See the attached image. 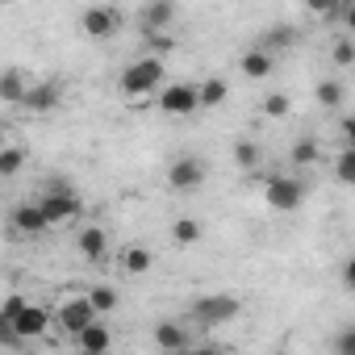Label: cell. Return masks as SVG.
I'll return each mask as SVG.
<instances>
[{
  "label": "cell",
  "mask_w": 355,
  "mask_h": 355,
  "mask_svg": "<svg viewBox=\"0 0 355 355\" xmlns=\"http://www.w3.org/2000/svg\"><path fill=\"white\" fill-rule=\"evenodd\" d=\"M34 205L46 218V226H63V222L80 218V193L67 180H46V189H42V197Z\"/></svg>",
  "instance_id": "6da1fadb"
},
{
  "label": "cell",
  "mask_w": 355,
  "mask_h": 355,
  "mask_svg": "<svg viewBox=\"0 0 355 355\" xmlns=\"http://www.w3.org/2000/svg\"><path fill=\"white\" fill-rule=\"evenodd\" d=\"M159 84H163V59H138L121 71L117 92L121 96H150Z\"/></svg>",
  "instance_id": "7a4b0ae2"
},
{
  "label": "cell",
  "mask_w": 355,
  "mask_h": 355,
  "mask_svg": "<svg viewBox=\"0 0 355 355\" xmlns=\"http://www.w3.org/2000/svg\"><path fill=\"white\" fill-rule=\"evenodd\" d=\"M243 313V301L230 297V293H209V297H197L193 301V322L197 326H226Z\"/></svg>",
  "instance_id": "3957f363"
},
{
  "label": "cell",
  "mask_w": 355,
  "mask_h": 355,
  "mask_svg": "<svg viewBox=\"0 0 355 355\" xmlns=\"http://www.w3.org/2000/svg\"><path fill=\"white\" fill-rule=\"evenodd\" d=\"M263 201H268V209H276V214H293V209H301V201H305V184L297 180V175H272V180L263 184Z\"/></svg>",
  "instance_id": "277c9868"
},
{
  "label": "cell",
  "mask_w": 355,
  "mask_h": 355,
  "mask_svg": "<svg viewBox=\"0 0 355 355\" xmlns=\"http://www.w3.org/2000/svg\"><path fill=\"white\" fill-rule=\"evenodd\" d=\"M205 175H209V167H205L201 155H180V159L167 163V184L175 193H197L205 184Z\"/></svg>",
  "instance_id": "5b68a950"
},
{
  "label": "cell",
  "mask_w": 355,
  "mask_h": 355,
  "mask_svg": "<svg viewBox=\"0 0 355 355\" xmlns=\"http://www.w3.org/2000/svg\"><path fill=\"white\" fill-rule=\"evenodd\" d=\"M155 105H159L167 117H189V113H197V84H189V80L167 84Z\"/></svg>",
  "instance_id": "8992f818"
},
{
  "label": "cell",
  "mask_w": 355,
  "mask_h": 355,
  "mask_svg": "<svg viewBox=\"0 0 355 355\" xmlns=\"http://www.w3.org/2000/svg\"><path fill=\"white\" fill-rule=\"evenodd\" d=\"M117 26H121V13H117V9H109V5H92V9H84V13H80V30H84L88 38H96V42L113 38V34H117Z\"/></svg>",
  "instance_id": "52a82bcc"
},
{
  "label": "cell",
  "mask_w": 355,
  "mask_h": 355,
  "mask_svg": "<svg viewBox=\"0 0 355 355\" xmlns=\"http://www.w3.org/2000/svg\"><path fill=\"white\" fill-rule=\"evenodd\" d=\"M92 322H96V313H92V305H88L84 297L63 301V305H59V313H55V326H59L63 334H80V330H88Z\"/></svg>",
  "instance_id": "ba28073f"
},
{
  "label": "cell",
  "mask_w": 355,
  "mask_h": 355,
  "mask_svg": "<svg viewBox=\"0 0 355 355\" xmlns=\"http://www.w3.org/2000/svg\"><path fill=\"white\" fill-rule=\"evenodd\" d=\"M9 226H13V234H17V239H42V234L51 230L34 201H21V205L9 214Z\"/></svg>",
  "instance_id": "9c48e42d"
},
{
  "label": "cell",
  "mask_w": 355,
  "mask_h": 355,
  "mask_svg": "<svg viewBox=\"0 0 355 355\" xmlns=\"http://www.w3.org/2000/svg\"><path fill=\"white\" fill-rule=\"evenodd\" d=\"M13 330H17V338H21V343H26V338H42V334L51 330V313H46L42 305H34V301H30V305L13 318Z\"/></svg>",
  "instance_id": "30bf717a"
},
{
  "label": "cell",
  "mask_w": 355,
  "mask_h": 355,
  "mask_svg": "<svg viewBox=\"0 0 355 355\" xmlns=\"http://www.w3.org/2000/svg\"><path fill=\"white\" fill-rule=\"evenodd\" d=\"M59 101H63V88H59L55 80H42V84H30L21 109H30V113H51V109H59Z\"/></svg>",
  "instance_id": "8fae6325"
},
{
  "label": "cell",
  "mask_w": 355,
  "mask_h": 355,
  "mask_svg": "<svg viewBox=\"0 0 355 355\" xmlns=\"http://www.w3.org/2000/svg\"><path fill=\"white\" fill-rule=\"evenodd\" d=\"M76 347H80V355H109V347H113V330L96 318L88 330L76 334Z\"/></svg>",
  "instance_id": "7c38bea8"
},
{
  "label": "cell",
  "mask_w": 355,
  "mask_h": 355,
  "mask_svg": "<svg viewBox=\"0 0 355 355\" xmlns=\"http://www.w3.org/2000/svg\"><path fill=\"white\" fill-rule=\"evenodd\" d=\"M155 347H159L163 355L193 347V338H189V326H184V322H159V326H155Z\"/></svg>",
  "instance_id": "4fadbf2b"
},
{
  "label": "cell",
  "mask_w": 355,
  "mask_h": 355,
  "mask_svg": "<svg viewBox=\"0 0 355 355\" xmlns=\"http://www.w3.org/2000/svg\"><path fill=\"white\" fill-rule=\"evenodd\" d=\"M76 251H80L88 263H101L105 251H109V234H105L101 226H84V230L76 234Z\"/></svg>",
  "instance_id": "5bb4252c"
},
{
  "label": "cell",
  "mask_w": 355,
  "mask_h": 355,
  "mask_svg": "<svg viewBox=\"0 0 355 355\" xmlns=\"http://www.w3.org/2000/svg\"><path fill=\"white\" fill-rule=\"evenodd\" d=\"M26 92H30V80H26L21 67H5V71H0V101H5V105H21Z\"/></svg>",
  "instance_id": "9a60e30c"
},
{
  "label": "cell",
  "mask_w": 355,
  "mask_h": 355,
  "mask_svg": "<svg viewBox=\"0 0 355 355\" xmlns=\"http://www.w3.org/2000/svg\"><path fill=\"white\" fill-rule=\"evenodd\" d=\"M226 96H230V84L222 76H209V80L197 84V109H222Z\"/></svg>",
  "instance_id": "2e32d148"
},
{
  "label": "cell",
  "mask_w": 355,
  "mask_h": 355,
  "mask_svg": "<svg viewBox=\"0 0 355 355\" xmlns=\"http://www.w3.org/2000/svg\"><path fill=\"white\" fill-rule=\"evenodd\" d=\"M117 263H121V272H125V276H146V272L155 268V255H150L146 247H138V243H130V247H121V255H117Z\"/></svg>",
  "instance_id": "e0dca14e"
},
{
  "label": "cell",
  "mask_w": 355,
  "mask_h": 355,
  "mask_svg": "<svg viewBox=\"0 0 355 355\" xmlns=\"http://www.w3.org/2000/svg\"><path fill=\"white\" fill-rule=\"evenodd\" d=\"M239 67H243V76H247V80H268V76H272V55H268V51H259V46H251V51H243Z\"/></svg>",
  "instance_id": "ac0fdd59"
},
{
  "label": "cell",
  "mask_w": 355,
  "mask_h": 355,
  "mask_svg": "<svg viewBox=\"0 0 355 355\" xmlns=\"http://www.w3.org/2000/svg\"><path fill=\"white\" fill-rule=\"evenodd\" d=\"M84 301L92 305V313H96V318H101V313H113V309H117V293H113L109 284H92V288L84 293Z\"/></svg>",
  "instance_id": "d6986e66"
},
{
  "label": "cell",
  "mask_w": 355,
  "mask_h": 355,
  "mask_svg": "<svg viewBox=\"0 0 355 355\" xmlns=\"http://www.w3.org/2000/svg\"><path fill=\"white\" fill-rule=\"evenodd\" d=\"M171 239H175V247L201 243V222H197V218H175V222H171Z\"/></svg>",
  "instance_id": "ffe728a7"
},
{
  "label": "cell",
  "mask_w": 355,
  "mask_h": 355,
  "mask_svg": "<svg viewBox=\"0 0 355 355\" xmlns=\"http://www.w3.org/2000/svg\"><path fill=\"white\" fill-rule=\"evenodd\" d=\"M171 21H175V5H146V9H142L146 34H155V30H163V26H171Z\"/></svg>",
  "instance_id": "44dd1931"
},
{
  "label": "cell",
  "mask_w": 355,
  "mask_h": 355,
  "mask_svg": "<svg viewBox=\"0 0 355 355\" xmlns=\"http://www.w3.org/2000/svg\"><path fill=\"white\" fill-rule=\"evenodd\" d=\"M234 163H239L243 171H259V163H263V150H259L251 138H239V142H234Z\"/></svg>",
  "instance_id": "7402d4cb"
},
{
  "label": "cell",
  "mask_w": 355,
  "mask_h": 355,
  "mask_svg": "<svg viewBox=\"0 0 355 355\" xmlns=\"http://www.w3.org/2000/svg\"><path fill=\"white\" fill-rule=\"evenodd\" d=\"M293 42H297V30H293V26H272L259 51H268V55H272V51H284V46H293Z\"/></svg>",
  "instance_id": "603a6c76"
},
{
  "label": "cell",
  "mask_w": 355,
  "mask_h": 355,
  "mask_svg": "<svg viewBox=\"0 0 355 355\" xmlns=\"http://www.w3.org/2000/svg\"><path fill=\"white\" fill-rule=\"evenodd\" d=\"M313 96L322 101V109H338L347 92H343V84H338V80H322V84L313 88Z\"/></svg>",
  "instance_id": "cb8c5ba5"
},
{
  "label": "cell",
  "mask_w": 355,
  "mask_h": 355,
  "mask_svg": "<svg viewBox=\"0 0 355 355\" xmlns=\"http://www.w3.org/2000/svg\"><path fill=\"white\" fill-rule=\"evenodd\" d=\"M318 155H322L318 142H313V138H301V142L288 150V163H293V167H309V163H318Z\"/></svg>",
  "instance_id": "d4e9b609"
},
{
  "label": "cell",
  "mask_w": 355,
  "mask_h": 355,
  "mask_svg": "<svg viewBox=\"0 0 355 355\" xmlns=\"http://www.w3.org/2000/svg\"><path fill=\"white\" fill-rule=\"evenodd\" d=\"M334 175H338L343 184H355V150H351V146L338 150V159H334Z\"/></svg>",
  "instance_id": "484cf974"
},
{
  "label": "cell",
  "mask_w": 355,
  "mask_h": 355,
  "mask_svg": "<svg viewBox=\"0 0 355 355\" xmlns=\"http://www.w3.org/2000/svg\"><path fill=\"white\" fill-rule=\"evenodd\" d=\"M21 163H26V150L21 146H5V150H0V175H17Z\"/></svg>",
  "instance_id": "4316f807"
},
{
  "label": "cell",
  "mask_w": 355,
  "mask_h": 355,
  "mask_svg": "<svg viewBox=\"0 0 355 355\" xmlns=\"http://www.w3.org/2000/svg\"><path fill=\"white\" fill-rule=\"evenodd\" d=\"M334 355H355V326L351 322H343L334 330Z\"/></svg>",
  "instance_id": "83f0119b"
},
{
  "label": "cell",
  "mask_w": 355,
  "mask_h": 355,
  "mask_svg": "<svg viewBox=\"0 0 355 355\" xmlns=\"http://www.w3.org/2000/svg\"><path fill=\"white\" fill-rule=\"evenodd\" d=\"M263 113L268 117H288L293 113V101L284 92H272V96H263Z\"/></svg>",
  "instance_id": "f1b7e54d"
},
{
  "label": "cell",
  "mask_w": 355,
  "mask_h": 355,
  "mask_svg": "<svg viewBox=\"0 0 355 355\" xmlns=\"http://www.w3.org/2000/svg\"><path fill=\"white\" fill-rule=\"evenodd\" d=\"M26 305H30V297H21V293H9L5 301H0V313H5V318L13 322V318H17V313L26 309Z\"/></svg>",
  "instance_id": "f546056e"
},
{
  "label": "cell",
  "mask_w": 355,
  "mask_h": 355,
  "mask_svg": "<svg viewBox=\"0 0 355 355\" xmlns=\"http://www.w3.org/2000/svg\"><path fill=\"white\" fill-rule=\"evenodd\" d=\"M0 347H9V351L21 347V338H17V330H13V322H9L5 313H0Z\"/></svg>",
  "instance_id": "4dcf8cb0"
},
{
  "label": "cell",
  "mask_w": 355,
  "mask_h": 355,
  "mask_svg": "<svg viewBox=\"0 0 355 355\" xmlns=\"http://www.w3.org/2000/svg\"><path fill=\"white\" fill-rule=\"evenodd\" d=\"M334 63H338V67H351V63H355V46H351V38H343V42L334 46Z\"/></svg>",
  "instance_id": "1f68e13d"
},
{
  "label": "cell",
  "mask_w": 355,
  "mask_h": 355,
  "mask_svg": "<svg viewBox=\"0 0 355 355\" xmlns=\"http://www.w3.org/2000/svg\"><path fill=\"white\" fill-rule=\"evenodd\" d=\"M343 288H347V293H355V259H347V263H343Z\"/></svg>",
  "instance_id": "d6a6232c"
},
{
  "label": "cell",
  "mask_w": 355,
  "mask_h": 355,
  "mask_svg": "<svg viewBox=\"0 0 355 355\" xmlns=\"http://www.w3.org/2000/svg\"><path fill=\"white\" fill-rule=\"evenodd\" d=\"M171 355H222L218 347H184V351H171Z\"/></svg>",
  "instance_id": "836d02e7"
},
{
  "label": "cell",
  "mask_w": 355,
  "mask_h": 355,
  "mask_svg": "<svg viewBox=\"0 0 355 355\" xmlns=\"http://www.w3.org/2000/svg\"><path fill=\"white\" fill-rule=\"evenodd\" d=\"M0 150H5V134H0Z\"/></svg>",
  "instance_id": "e575fe53"
}]
</instances>
